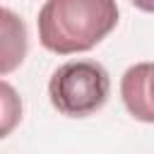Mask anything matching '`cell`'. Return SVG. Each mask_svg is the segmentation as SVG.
<instances>
[{"label": "cell", "instance_id": "cell-1", "mask_svg": "<svg viewBox=\"0 0 154 154\" xmlns=\"http://www.w3.org/2000/svg\"><path fill=\"white\" fill-rule=\"evenodd\" d=\"M36 26L46 51L58 55L84 53L118 26V5L116 0H46Z\"/></svg>", "mask_w": 154, "mask_h": 154}, {"label": "cell", "instance_id": "cell-2", "mask_svg": "<svg viewBox=\"0 0 154 154\" xmlns=\"http://www.w3.org/2000/svg\"><path fill=\"white\" fill-rule=\"evenodd\" d=\"M111 96V77L96 60H67L48 82L53 108L67 118H87L106 106Z\"/></svg>", "mask_w": 154, "mask_h": 154}, {"label": "cell", "instance_id": "cell-3", "mask_svg": "<svg viewBox=\"0 0 154 154\" xmlns=\"http://www.w3.org/2000/svg\"><path fill=\"white\" fill-rule=\"evenodd\" d=\"M120 96L128 113L142 123L154 120L152 108V63H137L125 70L120 79Z\"/></svg>", "mask_w": 154, "mask_h": 154}, {"label": "cell", "instance_id": "cell-4", "mask_svg": "<svg viewBox=\"0 0 154 154\" xmlns=\"http://www.w3.org/2000/svg\"><path fill=\"white\" fill-rule=\"evenodd\" d=\"M29 51V36L24 19L0 5V77L14 72Z\"/></svg>", "mask_w": 154, "mask_h": 154}, {"label": "cell", "instance_id": "cell-5", "mask_svg": "<svg viewBox=\"0 0 154 154\" xmlns=\"http://www.w3.org/2000/svg\"><path fill=\"white\" fill-rule=\"evenodd\" d=\"M22 120V99L17 89L0 79V140H5Z\"/></svg>", "mask_w": 154, "mask_h": 154}, {"label": "cell", "instance_id": "cell-6", "mask_svg": "<svg viewBox=\"0 0 154 154\" xmlns=\"http://www.w3.org/2000/svg\"><path fill=\"white\" fill-rule=\"evenodd\" d=\"M132 2H135L142 12H152V10H154V0H132Z\"/></svg>", "mask_w": 154, "mask_h": 154}]
</instances>
